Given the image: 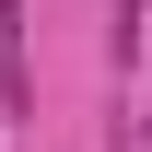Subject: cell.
Masks as SVG:
<instances>
[{
    "instance_id": "cell-1",
    "label": "cell",
    "mask_w": 152,
    "mask_h": 152,
    "mask_svg": "<svg viewBox=\"0 0 152 152\" xmlns=\"http://www.w3.org/2000/svg\"><path fill=\"white\" fill-rule=\"evenodd\" d=\"M0 105H35V58H23V0H0Z\"/></svg>"
},
{
    "instance_id": "cell-2",
    "label": "cell",
    "mask_w": 152,
    "mask_h": 152,
    "mask_svg": "<svg viewBox=\"0 0 152 152\" xmlns=\"http://www.w3.org/2000/svg\"><path fill=\"white\" fill-rule=\"evenodd\" d=\"M140 129H152V117H140Z\"/></svg>"
}]
</instances>
